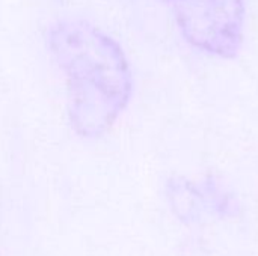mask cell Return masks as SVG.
<instances>
[{
    "label": "cell",
    "mask_w": 258,
    "mask_h": 256,
    "mask_svg": "<svg viewBox=\"0 0 258 256\" xmlns=\"http://www.w3.org/2000/svg\"><path fill=\"white\" fill-rule=\"evenodd\" d=\"M166 2H171V3H174V2H175V0H166Z\"/></svg>",
    "instance_id": "cell-4"
},
{
    "label": "cell",
    "mask_w": 258,
    "mask_h": 256,
    "mask_svg": "<svg viewBox=\"0 0 258 256\" xmlns=\"http://www.w3.org/2000/svg\"><path fill=\"white\" fill-rule=\"evenodd\" d=\"M48 51L59 68L73 131L88 140L107 134L125 112L133 74L119 42L95 23L62 17L45 32Z\"/></svg>",
    "instance_id": "cell-1"
},
{
    "label": "cell",
    "mask_w": 258,
    "mask_h": 256,
    "mask_svg": "<svg viewBox=\"0 0 258 256\" xmlns=\"http://www.w3.org/2000/svg\"><path fill=\"white\" fill-rule=\"evenodd\" d=\"M174 8L186 41L209 54L237 56L243 42V0H175Z\"/></svg>",
    "instance_id": "cell-2"
},
{
    "label": "cell",
    "mask_w": 258,
    "mask_h": 256,
    "mask_svg": "<svg viewBox=\"0 0 258 256\" xmlns=\"http://www.w3.org/2000/svg\"><path fill=\"white\" fill-rule=\"evenodd\" d=\"M165 192L174 216L186 225L203 223L206 217L234 219L240 214L239 201L210 175L201 181L172 177Z\"/></svg>",
    "instance_id": "cell-3"
}]
</instances>
